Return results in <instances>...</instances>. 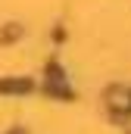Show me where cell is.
I'll return each mask as SVG.
<instances>
[{
    "mask_svg": "<svg viewBox=\"0 0 131 134\" xmlns=\"http://www.w3.org/2000/svg\"><path fill=\"white\" fill-rule=\"evenodd\" d=\"M109 106L112 109H131V91H122V87H116V91H109Z\"/></svg>",
    "mask_w": 131,
    "mask_h": 134,
    "instance_id": "cell-1",
    "label": "cell"
}]
</instances>
